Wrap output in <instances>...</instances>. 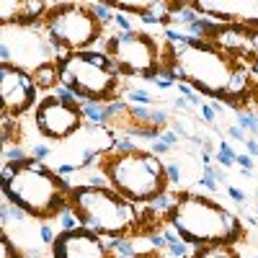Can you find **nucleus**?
<instances>
[{
	"mask_svg": "<svg viewBox=\"0 0 258 258\" xmlns=\"http://www.w3.org/2000/svg\"><path fill=\"white\" fill-rule=\"evenodd\" d=\"M165 68H170L178 80L188 83L197 93L209 98H225L238 106L250 91V75L245 64L214 47L207 39H194L183 47L165 44Z\"/></svg>",
	"mask_w": 258,
	"mask_h": 258,
	"instance_id": "1",
	"label": "nucleus"
},
{
	"mask_svg": "<svg viewBox=\"0 0 258 258\" xmlns=\"http://www.w3.org/2000/svg\"><path fill=\"white\" fill-rule=\"evenodd\" d=\"M3 197L39 222H52L68 209L70 183L41 160L3 165Z\"/></svg>",
	"mask_w": 258,
	"mask_h": 258,
	"instance_id": "2",
	"label": "nucleus"
},
{
	"mask_svg": "<svg viewBox=\"0 0 258 258\" xmlns=\"http://www.w3.org/2000/svg\"><path fill=\"white\" fill-rule=\"evenodd\" d=\"M168 225L197 250L209 245H235L245 235L243 222L230 209L194 191L176 194V207Z\"/></svg>",
	"mask_w": 258,
	"mask_h": 258,
	"instance_id": "3",
	"label": "nucleus"
},
{
	"mask_svg": "<svg viewBox=\"0 0 258 258\" xmlns=\"http://www.w3.org/2000/svg\"><path fill=\"white\" fill-rule=\"evenodd\" d=\"M68 204L80 225L101 238H129L142 227V209L124 199L111 186H70Z\"/></svg>",
	"mask_w": 258,
	"mask_h": 258,
	"instance_id": "4",
	"label": "nucleus"
},
{
	"mask_svg": "<svg viewBox=\"0 0 258 258\" xmlns=\"http://www.w3.org/2000/svg\"><path fill=\"white\" fill-rule=\"evenodd\" d=\"M101 173L106 176L114 191H119L132 204H150L158 197L168 194V173L165 163L150 150H135L126 155H106L101 160Z\"/></svg>",
	"mask_w": 258,
	"mask_h": 258,
	"instance_id": "5",
	"label": "nucleus"
},
{
	"mask_svg": "<svg viewBox=\"0 0 258 258\" xmlns=\"http://www.w3.org/2000/svg\"><path fill=\"white\" fill-rule=\"evenodd\" d=\"M57 64H59V85L70 88L78 96L80 106L85 101H103V103L119 101L121 73L106 52L96 49L73 52L64 54Z\"/></svg>",
	"mask_w": 258,
	"mask_h": 258,
	"instance_id": "6",
	"label": "nucleus"
},
{
	"mask_svg": "<svg viewBox=\"0 0 258 258\" xmlns=\"http://www.w3.org/2000/svg\"><path fill=\"white\" fill-rule=\"evenodd\" d=\"M41 26L52 39V44L57 47L59 59L73 52H85L103 34V24L83 3H57V6L52 3Z\"/></svg>",
	"mask_w": 258,
	"mask_h": 258,
	"instance_id": "7",
	"label": "nucleus"
},
{
	"mask_svg": "<svg viewBox=\"0 0 258 258\" xmlns=\"http://www.w3.org/2000/svg\"><path fill=\"white\" fill-rule=\"evenodd\" d=\"M49 62H59V52L47 36L44 26H0V64L36 73L41 64Z\"/></svg>",
	"mask_w": 258,
	"mask_h": 258,
	"instance_id": "8",
	"label": "nucleus"
},
{
	"mask_svg": "<svg viewBox=\"0 0 258 258\" xmlns=\"http://www.w3.org/2000/svg\"><path fill=\"white\" fill-rule=\"evenodd\" d=\"M106 54L114 59L119 73L153 80L163 70V47L147 31H116L106 41Z\"/></svg>",
	"mask_w": 258,
	"mask_h": 258,
	"instance_id": "9",
	"label": "nucleus"
},
{
	"mask_svg": "<svg viewBox=\"0 0 258 258\" xmlns=\"http://www.w3.org/2000/svg\"><path fill=\"white\" fill-rule=\"evenodd\" d=\"M83 109L73 103H64L57 96H44L36 103L34 124L41 137L47 140H70L83 129Z\"/></svg>",
	"mask_w": 258,
	"mask_h": 258,
	"instance_id": "10",
	"label": "nucleus"
},
{
	"mask_svg": "<svg viewBox=\"0 0 258 258\" xmlns=\"http://www.w3.org/2000/svg\"><path fill=\"white\" fill-rule=\"evenodd\" d=\"M39 85L34 83V75L13 68V64H0V101H3V116H21L29 111L36 101Z\"/></svg>",
	"mask_w": 258,
	"mask_h": 258,
	"instance_id": "11",
	"label": "nucleus"
},
{
	"mask_svg": "<svg viewBox=\"0 0 258 258\" xmlns=\"http://www.w3.org/2000/svg\"><path fill=\"white\" fill-rule=\"evenodd\" d=\"M49 250L52 258H114L109 240L85 227L59 232Z\"/></svg>",
	"mask_w": 258,
	"mask_h": 258,
	"instance_id": "12",
	"label": "nucleus"
},
{
	"mask_svg": "<svg viewBox=\"0 0 258 258\" xmlns=\"http://www.w3.org/2000/svg\"><path fill=\"white\" fill-rule=\"evenodd\" d=\"M80 109H83V119L88 124H96V126H109L111 124L109 103H103V101H85Z\"/></svg>",
	"mask_w": 258,
	"mask_h": 258,
	"instance_id": "13",
	"label": "nucleus"
},
{
	"mask_svg": "<svg viewBox=\"0 0 258 258\" xmlns=\"http://www.w3.org/2000/svg\"><path fill=\"white\" fill-rule=\"evenodd\" d=\"M34 75V83L39 85V88H57L59 85V64L57 62H49V64H41V68L36 70V73H31Z\"/></svg>",
	"mask_w": 258,
	"mask_h": 258,
	"instance_id": "14",
	"label": "nucleus"
},
{
	"mask_svg": "<svg viewBox=\"0 0 258 258\" xmlns=\"http://www.w3.org/2000/svg\"><path fill=\"white\" fill-rule=\"evenodd\" d=\"M191 258H238L232 245H209V248H199Z\"/></svg>",
	"mask_w": 258,
	"mask_h": 258,
	"instance_id": "15",
	"label": "nucleus"
},
{
	"mask_svg": "<svg viewBox=\"0 0 258 258\" xmlns=\"http://www.w3.org/2000/svg\"><path fill=\"white\" fill-rule=\"evenodd\" d=\"M214 160H217V165H222V168H230V165H235L238 163V153L230 147V142H220L217 145V155H214Z\"/></svg>",
	"mask_w": 258,
	"mask_h": 258,
	"instance_id": "16",
	"label": "nucleus"
},
{
	"mask_svg": "<svg viewBox=\"0 0 258 258\" xmlns=\"http://www.w3.org/2000/svg\"><path fill=\"white\" fill-rule=\"evenodd\" d=\"M29 158H31V155H26V150L18 147V145L3 147V165H18V163H24V160H29Z\"/></svg>",
	"mask_w": 258,
	"mask_h": 258,
	"instance_id": "17",
	"label": "nucleus"
},
{
	"mask_svg": "<svg viewBox=\"0 0 258 258\" xmlns=\"http://www.w3.org/2000/svg\"><path fill=\"white\" fill-rule=\"evenodd\" d=\"M124 101L129 106H150V103H153V96H150L147 91H142V88H129L124 93Z\"/></svg>",
	"mask_w": 258,
	"mask_h": 258,
	"instance_id": "18",
	"label": "nucleus"
},
{
	"mask_svg": "<svg viewBox=\"0 0 258 258\" xmlns=\"http://www.w3.org/2000/svg\"><path fill=\"white\" fill-rule=\"evenodd\" d=\"M88 8L93 11V16L101 21V24H114V16H116V11L111 8V3H88Z\"/></svg>",
	"mask_w": 258,
	"mask_h": 258,
	"instance_id": "19",
	"label": "nucleus"
},
{
	"mask_svg": "<svg viewBox=\"0 0 258 258\" xmlns=\"http://www.w3.org/2000/svg\"><path fill=\"white\" fill-rule=\"evenodd\" d=\"M135 150H140V145L135 142L132 135H129V137H116V145H114L111 153H116V155H126V153H135Z\"/></svg>",
	"mask_w": 258,
	"mask_h": 258,
	"instance_id": "20",
	"label": "nucleus"
},
{
	"mask_svg": "<svg viewBox=\"0 0 258 258\" xmlns=\"http://www.w3.org/2000/svg\"><path fill=\"white\" fill-rule=\"evenodd\" d=\"M238 126L245 129V132H250V135H258V116H253L248 111H240L238 114Z\"/></svg>",
	"mask_w": 258,
	"mask_h": 258,
	"instance_id": "21",
	"label": "nucleus"
},
{
	"mask_svg": "<svg viewBox=\"0 0 258 258\" xmlns=\"http://www.w3.org/2000/svg\"><path fill=\"white\" fill-rule=\"evenodd\" d=\"M52 153H54V150H52L49 145H44V142H34V145H31V158H34V160H41V163H44Z\"/></svg>",
	"mask_w": 258,
	"mask_h": 258,
	"instance_id": "22",
	"label": "nucleus"
},
{
	"mask_svg": "<svg viewBox=\"0 0 258 258\" xmlns=\"http://www.w3.org/2000/svg\"><path fill=\"white\" fill-rule=\"evenodd\" d=\"M165 173H168V183H173V186L183 181V170L178 163H165Z\"/></svg>",
	"mask_w": 258,
	"mask_h": 258,
	"instance_id": "23",
	"label": "nucleus"
},
{
	"mask_svg": "<svg viewBox=\"0 0 258 258\" xmlns=\"http://www.w3.org/2000/svg\"><path fill=\"white\" fill-rule=\"evenodd\" d=\"M52 96H57L59 101H64V103H73V106H80V101H78V96L70 91V88H64V85H57V88L52 91Z\"/></svg>",
	"mask_w": 258,
	"mask_h": 258,
	"instance_id": "24",
	"label": "nucleus"
},
{
	"mask_svg": "<svg viewBox=\"0 0 258 258\" xmlns=\"http://www.w3.org/2000/svg\"><path fill=\"white\" fill-rule=\"evenodd\" d=\"M114 26H116V31H135V24L121 11H116V16H114Z\"/></svg>",
	"mask_w": 258,
	"mask_h": 258,
	"instance_id": "25",
	"label": "nucleus"
},
{
	"mask_svg": "<svg viewBox=\"0 0 258 258\" xmlns=\"http://www.w3.org/2000/svg\"><path fill=\"white\" fill-rule=\"evenodd\" d=\"M158 140H160V142H165V145H168L170 150H173V147L178 145V135L173 132V129H163V132H160V137H158Z\"/></svg>",
	"mask_w": 258,
	"mask_h": 258,
	"instance_id": "26",
	"label": "nucleus"
},
{
	"mask_svg": "<svg viewBox=\"0 0 258 258\" xmlns=\"http://www.w3.org/2000/svg\"><path fill=\"white\" fill-rule=\"evenodd\" d=\"M78 165L75 163H59L57 165V176H62V178H68V176H73V173H78Z\"/></svg>",
	"mask_w": 258,
	"mask_h": 258,
	"instance_id": "27",
	"label": "nucleus"
},
{
	"mask_svg": "<svg viewBox=\"0 0 258 258\" xmlns=\"http://www.w3.org/2000/svg\"><path fill=\"white\" fill-rule=\"evenodd\" d=\"M199 114H202V121H207V124H214V119H217V114H214V109L209 103H202L199 106Z\"/></svg>",
	"mask_w": 258,
	"mask_h": 258,
	"instance_id": "28",
	"label": "nucleus"
},
{
	"mask_svg": "<svg viewBox=\"0 0 258 258\" xmlns=\"http://www.w3.org/2000/svg\"><path fill=\"white\" fill-rule=\"evenodd\" d=\"M150 153L158 155V158H163V155H168V153H170V147H168L165 142H160V140H153V145H150Z\"/></svg>",
	"mask_w": 258,
	"mask_h": 258,
	"instance_id": "29",
	"label": "nucleus"
},
{
	"mask_svg": "<svg viewBox=\"0 0 258 258\" xmlns=\"http://www.w3.org/2000/svg\"><path fill=\"white\" fill-rule=\"evenodd\" d=\"M238 165H240L243 170H248V173H253V168H255V160H253V155L243 153V155H238Z\"/></svg>",
	"mask_w": 258,
	"mask_h": 258,
	"instance_id": "30",
	"label": "nucleus"
},
{
	"mask_svg": "<svg viewBox=\"0 0 258 258\" xmlns=\"http://www.w3.org/2000/svg\"><path fill=\"white\" fill-rule=\"evenodd\" d=\"M227 135H230L232 140H240V142H248V132H245V129H240L238 124H235V126H227Z\"/></svg>",
	"mask_w": 258,
	"mask_h": 258,
	"instance_id": "31",
	"label": "nucleus"
},
{
	"mask_svg": "<svg viewBox=\"0 0 258 258\" xmlns=\"http://www.w3.org/2000/svg\"><path fill=\"white\" fill-rule=\"evenodd\" d=\"M227 194H230V199H235L238 204H245V191L243 188H238V186H227Z\"/></svg>",
	"mask_w": 258,
	"mask_h": 258,
	"instance_id": "32",
	"label": "nucleus"
},
{
	"mask_svg": "<svg viewBox=\"0 0 258 258\" xmlns=\"http://www.w3.org/2000/svg\"><path fill=\"white\" fill-rule=\"evenodd\" d=\"M176 91L181 93V98H191L194 93H197V91H194L188 83H183V80H178V83H176Z\"/></svg>",
	"mask_w": 258,
	"mask_h": 258,
	"instance_id": "33",
	"label": "nucleus"
},
{
	"mask_svg": "<svg viewBox=\"0 0 258 258\" xmlns=\"http://www.w3.org/2000/svg\"><path fill=\"white\" fill-rule=\"evenodd\" d=\"M245 147H248V155H253V158H258V140H250V137H248V142H245Z\"/></svg>",
	"mask_w": 258,
	"mask_h": 258,
	"instance_id": "34",
	"label": "nucleus"
},
{
	"mask_svg": "<svg viewBox=\"0 0 258 258\" xmlns=\"http://www.w3.org/2000/svg\"><path fill=\"white\" fill-rule=\"evenodd\" d=\"M176 109H178V111H186V109H188V101L178 96V98H176Z\"/></svg>",
	"mask_w": 258,
	"mask_h": 258,
	"instance_id": "35",
	"label": "nucleus"
},
{
	"mask_svg": "<svg viewBox=\"0 0 258 258\" xmlns=\"http://www.w3.org/2000/svg\"><path fill=\"white\" fill-rule=\"evenodd\" d=\"M250 258H258V255H250Z\"/></svg>",
	"mask_w": 258,
	"mask_h": 258,
	"instance_id": "36",
	"label": "nucleus"
}]
</instances>
